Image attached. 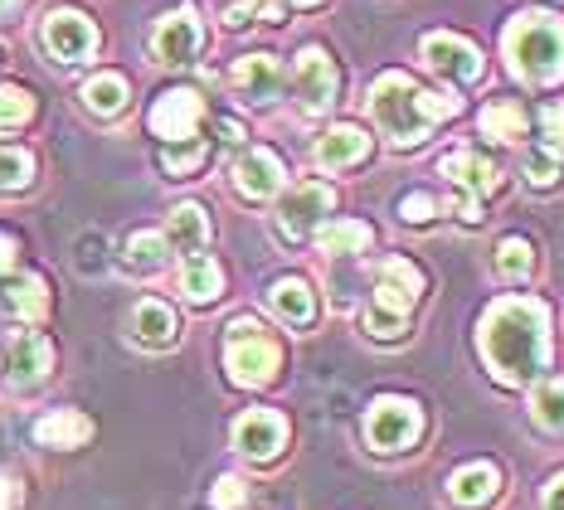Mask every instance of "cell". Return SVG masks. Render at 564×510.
I'll use <instances>...</instances> for the list:
<instances>
[{
  "instance_id": "obj_1",
  "label": "cell",
  "mask_w": 564,
  "mask_h": 510,
  "mask_svg": "<svg viewBox=\"0 0 564 510\" xmlns=\"http://www.w3.org/2000/svg\"><path fill=\"white\" fill-rule=\"evenodd\" d=\"M481 355L501 384H525L545 370L550 355V312L535 296H501L481 316Z\"/></svg>"
},
{
  "instance_id": "obj_2",
  "label": "cell",
  "mask_w": 564,
  "mask_h": 510,
  "mask_svg": "<svg viewBox=\"0 0 564 510\" xmlns=\"http://www.w3.org/2000/svg\"><path fill=\"white\" fill-rule=\"evenodd\" d=\"M457 108L463 102L453 93H423L409 74H384L370 88V112L394 147H419L423 132L433 122H443V117H457Z\"/></svg>"
},
{
  "instance_id": "obj_3",
  "label": "cell",
  "mask_w": 564,
  "mask_h": 510,
  "mask_svg": "<svg viewBox=\"0 0 564 510\" xmlns=\"http://www.w3.org/2000/svg\"><path fill=\"white\" fill-rule=\"evenodd\" d=\"M507 58L521 78L531 83H555L564 78V20L531 10V15H516L507 30Z\"/></svg>"
},
{
  "instance_id": "obj_4",
  "label": "cell",
  "mask_w": 564,
  "mask_h": 510,
  "mask_svg": "<svg viewBox=\"0 0 564 510\" xmlns=\"http://www.w3.org/2000/svg\"><path fill=\"white\" fill-rule=\"evenodd\" d=\"M423 292V272L404 258H380L375 263V302L366 312V330L375 340H399L409 322V306L419 302Z\"/></svg>"
},
{
  "instance_id": "obj_5",
  "label": "cell",
  "mask_w": 564,
  "mask_h": 510,
  "mask_svg": "<svg viewBox=\"0 0 564 510\" xmlns=\"http://www.w3.org/2000/svg\"><path fill=\"white\" fill-rule=\"evenodd\" d=\"M225 365H229L234 384L258 389V384H268V379L278 375L282 350H278V340L268 336L258 322L239 316V322H229V336H225Z\"/></svg>"
},
{
  "instance_id": "obj_6",
  "label": "cell",
  "mask_w": 564,
  "mask_h": 510,
  "mask_svg": "<svg viewBox=\"0 0 564 510\" xmlns=\"http://www.w3.org/2000/svg\"><path fill=\"white\" fill-rule=\"evenodd\" d=\"M423 433V409L414 399H399V394H384L370 403L366 413V437L375 453H404L414 447Z\"/></svg>"
},
{
  "instance_id": "obj_7",
  "label": "cell",
  "mask_w": 564,
  "mask_h": 510,
  "mask_svg": "<svg viewBox=\"0 0 564 510\" xmlns=\"http://www.w3.org/2000/svg\"><path fill=\"white\" fill-rule=\"evenodd\" d=\"M438 171L448 175V181H453L457 189H463V205H457V215H463V224H481V195L501 185L497 165L481 161L477 151H453V156L443 161Z\"/></svg>"
},
{
  "instance_id": "obj_8",
  "label": "cell",
  "mask_w": 564,
  "mask_h": 510,
  "mask_svg": "<svg viewBox=\"0 0 564 510\" xmlns=\"http://www.w3.org/2000/svg\"><path fill=\"white\" fill-rule=\"evenodd\" d=\"M44 44H50V54L58 64H84V58L98 50V30H93V20L78 15V10H54V15L44 20Z\"/></svg>"
},
{
  "instance_id": "obj_9",
  "label": "cell",
  "mask_w": 564,
  "mask_h": 510,
  "mask_svg": "<svg viewBox=\"0 0 564 510\" xmlns=\"http://www.w3.org/2000/svg\"><path fill=\"white\" fill-rule=\"evenodd\" d=\"M292 83H297V102L307 117L326 112L336 102V64L326 58V50H302L297 68H292Z\"/></svg>"
},
{
  "instance_id": "obj_10",
  "label": "cell",
  "mask_w": 564,
  "mask_h": 510,
  "mask_svg": "<svg viewBox=\"0 0 564 510\" xmlns=\"http://www.w3.org/2000/svg\"><path fill=\"white\" fill-rule=\"evenodd\" d=\"M199 117H205V102H199L195 88H171L156 98V108H151V132L161 141H191Z\"/></svg>"
},
{
  "instance_id": "obj_11",
  "label": "cell",
  "mask_w": 564,
  "mask_h": 510,
  "mask_svg": "<svg viewBox=\"0 0 564 510\" xmlns=\"http://www.w3.org/2000/svg\"><path fill=\"white\" fill-rule=\"evenodd\" d=\"M282 443H288V423H282V413H273V409H249L234 423V447L253 462L278 457Z\"/></svg>"
},
{
  "instance_id": "obj_12",
  "label": "cell",
  "mask_w": 564,
  "mask_h": 510,
  "mask_svg": "<svg viewBox=\"0 0 564 510\" xmlns=\"http://www.w3.org/2000/svg\"><path fill=\"white\" fill-rule=\"evenodd\" d=\"M336 205V195H332V185H322V181H307V185H297L288 199H282V215H278V229L288 234V239H307L312 234V224H322V215Z\"/></svg>"
},
{
  "instance_id": "obj_13",
  "label": "cell",
  "mask_w": 564,
  "mask_h": 510,
  "mask_svg": "<svg viewBox=\"0 0 564 510\" xmlns=\"http://www.w3.org/2000/svg\"><path fill=\"white\" fill-rule=\"evenodd\" d=\"M199 15L195 10H175V15L156 20V30H151V54L161 58V64H191L199 54Z\"/></svg>"
},
{
  "instance_id": "obj_14",
  "label": "cell",
  "mask_w": 564,
  "mask_h": 510,
  "mask_svg": "<svg viewBox=\"0 0 564 510\" xmlns=\"http://www.w3.org/2000/svg\"><path fill=\"white\" fill-rule=\"evenodd\" d=\"M6 370H10V384H20V389L40 384V379L54 370V346L40 330H15L6 346Z\"/></svg>"
},
{
  "instance_id": "obj_15",
  "label": "cell",
  "mask_w": 564,
  "mask_h": 510,
  "mask_svg": "<svg viewBox=\"0 0 564 510\" xmlns=\"http://www.w3.org/2000/svg\"><path fill=\"white\" fill-rule=\"evenodd\" d=\"M423 58H429V68H438V74H448L457 83L481 78V54L467 40H457V34H429L423 40Z\"/></svg>"
},
{
  "instance_id": "obj_16",
  "label": "cell",
  "mask_w": 564,
  "mask_h": 510,
  "mask_svg": "<svg viewBox=\"0 0 564 510\" xmlns=\"http://www.w3.org/2000/svg\"><path fill=\"white\" fill-rule=\"evenodd\" d=\"M234 88L249 102H273L282 88V64L273 54H243L239 64H234Z\"/></svg>"
},
{
  "instance_id": "obj_17",
  "label": "cell",
  "mask_w": 564,
  "mask_h": 510,
  "mask_svg": "<svg viewBox=\"0 0 564 510\" xmlns=\"http://www.w3.org/2000/svg\"><path fill=\"white\" fill-rule=\"evenodd\" d=\"M234 185L243 189L249 199H268L282 189V161L273 151H243L239 161H234Z\"/></svg>"
},
{
  "instance_id": "obj_18",
  "label": "cell",
  "mask_w": 564,
  "mask_h": 510,
  "mask_svg": "<svg viewBox=\"0 0 564 510\" xmlns=\"http://www.w3.org/2000/svg\"><path fill=\"white\" fill-rule=\"evenodd\" d=\"M501 491V471L491 467V462H473V467H463V471H453V481H448V496H453V506H463V510H477V506H487L491 496Z\"/></svg>"
},
{
  "instance_id": "obj_19",
  "label": "cell",
  "mask_w": 564,
  "mask_h": 510,
  "mask_svg": "<svg viewBox=\"0 0 564 510\" xmlns=\"http://www.w3.org/2000/svg\"><path fill=\"white\" fill-rule=\"evenodd\" d=\"M370 156V137L360 132V127H332L322 141H316V161L326 165V171H340V165H356Z\"/></svg>"
},
{
  "instance_id": "obj_20",
  "label": "cell",
  "mask_w": 564,
  "mask_h": 510,
  "mask_svg": "<svg viewBox=\"0 0 564 510\" xmlns=\"http://www.w3.org/2000/svg\"><path fill=\"white\" fill-rule=\"evenodd\" d=\"M34 437H40L44 447H84L93 437V419L78 409H54L50 419L34 423Z\"/></svg>"
},
{
  "instance_id": "obj_21",
  "label": "cell",
  "mask_w": 564,
  "mask_h": 510,
  "mask_svg": "<svg viewBox=\"0 0 564 510\" xmlns=\"http://www.w3.org/2000/svg\"><path fill=\"white\" fill-rule=\"evenodd\" d=\"M268 306H273V316H282L288 326H307L316 302H312V287L302 278H282L273 282V292H268Z\"/></svg>"
},
{
  "instance_id": "obj_22",
  "label": "cell",
  "mask_w": 564,
  "mask_h": 510,
  "mask_svg": "<svg viewBox=\"0 0 564 510\" xmlns=\"http://www.w3.org/2000/svg\"><path fill=\"white\" fill-rule=\"evenodd\" d=\"M181 292L191 296L195 306H209L219 292H225V272H219L215 258L191 253V258H185V272H181Z\"/></svg>"
},
{
  "instance_id": "obj_23",
  "label": "cell",
  "mask_w": 564,
  "mask_h": 510,
  "mask_svg": "<svg viewBox=\"0 0 564 510\" xmlns=\"http://www.w3.org/2000/svg\"><path fill=\"white\" fill-rule=\"evenodd\" d=\"M132 336L141 346H171L175 340V312L166 302H141L132 312Z\"/></svg>"
},
{
  "instance_id": "obj_24",
  "label": "cell",
  "mask_w": 564,
  "mask_h": 510,
  "mask_svg": "<svg viewBox=\"0 0 564 510\" xmlns=\"http://www.w3.org/2000/svg\"><path fill=\"white\" fill-rule=\"evenodd\" d=\"M209 243V219H205V209L199 205H181L171 215V248H181L185 258L199 253V248Z\"/></svg>"
},
{
  "instance_id": "obj_25",
  "label": "cell",
  "mask_w": 564,
  "mask_h": 510,
  "mask_svg": "<svg viewBox=\"0 0 564 510\" xmlns=\"http://www.w3.org/2000/svg\"><path fill=\"white\" fill-rule=\"evenodd\" d=\"M316 243H322V253H360V248H370V224H356V219L322 224Z\"/></svg>"
},
{
  "instance_id": "obj_26",
  "label": "cell",
  "mask_w": 564,
  "mask_h": 510,
  "mask_svg": "<svg viewBox=\"0 0 564 510\" xmlns=\"http://www.w3.org/2000/svg\"><path fill=\"white\" fill-rule=\"evenodd\" d=\"M6 306L15 316H25V322H40V316L50 312V287H44L40 278H15L6 287Z\"/></svg>"
},
{
  "instance_id": "obj_27",
  "label": "cell",
  "mask_w": 564,
  "mask_h": 510,
  "mask_svg": "<svg viewBox=\"0 0 564 510\" xmlns=\"http://www.w3.org/2000/svg\"><path fill=\"white\" fill-rule=\"evenodd\" d=\"M477 127L491 141H516L525 132V112H521V102H491V108H481Z\"/></svg>"
},
{
  "instance_id": "obj_28",
  "label": "cell",
  "mask_w": 564,
  "mask_h": 510,
  "mask_svg": "<svg viewBox=\"0 0 564 510\" xmlns=\"http://www.w3.org/2000/svg\"><path fill=\"white\" fill-rule=\"evenodd\" d=\"M531 413H535L540 428L564 433V379H545V384H535V394H531Z\"/></svg>"
},
{
  "instance_id": "obj_29",
  "label": "cell",
  "mask_w": 564,
  "mask_h": 510,
  "mask_svg": "<svg viewBox=\"0 0 564 510\" xmlns=\"http://www.w3.org/2000/svg\"><path fill=\"white\" fill-rule=\"evenodd\" d=\"M84 102H88L93 112H102V117L122 112V108H127V83L117 78V74H98V78H88V83H84Z\"/></svg>"
},
{
  "instance_id": "obj_30",
  "label": "cell",
  "mask_w": 564,
  "mask_h": 510,
  "mask_svg": "<svg viewBox=\"0 0 564 510\" xmlns=\"http://www.w3.org/2000/svg\"><path fill=\"white\" fill-rule=\"evenodd\" d=\"M166 263V239L161 234H137V239H127V268L132 272H156Z\"/></svg>"
},
{
  "instance_id": "obj_31",
  "label": "cell",
  "mask_w": 564,
  "mask_h": 510,
  "mask_svg": "<svg viewBox=\"0 0 564 510\" xmlns=\"http://www.w3.org/2000/svg\"><path fill=\"white\" fill-rule=\"evenodd\" d=\"M34 117V98L25 88H15V83H6L0 88V132H10V127H25Z\"/></svg>"
},
{
  "instance_id": "obj_32",
  "label": "cell",
  "mask_w": 564,
  "mask_h": 510,
  "mask_svg": "<svg viewBox=\"0 0 564 510\" xmlns=\"http://www.w3.org/2000/svg\"><path fill=\"white\" fill-rule=\"evenodd\" d=\"M30 175H34L30 151H20V147H0V189H25V185H30Z\"/></svg>"
},
{
  "instance_id": "obj_33",
  "label": "cell",
  "mask_w": 564,
  "mask_h": 510,
  "mask_svg": "<svg viewBox=\"0 0 564 510\" xmlns=\"http://www.w3.org/2000/svg\"><path fill=\"white\" fill-rule=\"evenodd\" d=\"M497 268H501V278H525L531 272V243L525 239H501V248H497Z\"/></svg>"
},
{
  "instance_id": "obj_34",
  "label": "cell",
  "mask_w": 564,
  "mask_h": 510,
  "mask_svg": "<svg viewBox=\"0 0 564 510\" xmlns=\"http://www.w3.org/2000/svg\"><path fill=\"white\" fill-rule=\"evenodd\" d=\"M205 156H209V151L199 147V141H185V147H181V141H171L166 156H161V165H166L171 175H191V171H199V165H205Z\"/></svg>"
},
{
  "instance_id": "obj_35",
  "label": "cell",
  "mask_w": 564,
  "mask_h": 510,
  "mask_svg": "<svg viewBox=\"0 0 564 510\" xmlns=\"http://www.w3.org/2000/svg\"><path fill=\"white\" fill-rule=\"evenodd\" d=\"M540 132H545V151L555 161H564V102H550L545 112H540Z\"/></svg>"
},
{
  "instance_id": "obj_36",
  "label": "cell",
  "mask_w": 564,
  "mask_h": 510,
  "mask_svg": "<svg viewBox=\"0 0 564 510\" xmlns=\"http://www.w3.org/2000/svg\"><path fill=\"white\" fill-rule=\"evenodd\" d=\"M525 175H531V185L545 189V185H555V181H560V161L550 156L545 147H540V151H531V156H525Z\"/></svg>"
},
{
  "instance_id": "obj_37",
  "label": "cell",
  "mask_w": 564,
  "mask_h": 510,
  "mask_svg": "<svg viewBox=\"0 0 564 510\" xmlns=\"http://www.w3.org/2000/svg\"><path fill=\"white\" fill-rule=\"evenodd\" d=\"M243 501H249V486H243L239 477H219L215 491H209V506H219V510H234Z\"/></svg>"
},
{
  "instance_id": "obj_38",
  "label": "cell",
  "mask_w": 564,
  "mask_h": 510,
  "mask_svg": "<svg viewBox=\"0 0 564 510\" xmlns=\"http://www.w3.org/2000/svg\"><path fill=\"white\" fill-rule=\"evenodd\" d=\"M433 209H438V205H433V195H409L404 205H399V219H404V224H429Z\"/></svg>"
},
{
  "instance_id": "obj_39",
  "label": "cell",
  "mask_w": 564,
  "mask_h": 510,
  "mask_svg": "<svg viewBox=\"0 0 564 510\" xmlns=\"http://www.w3.org/2000/svg\"><path fill=\"white\" fill-rule=\"evenodd\" d=\"M20 506V481L10 471H0V510H15Z\"/></svg>"
},
{
  "instance_id": "obj_40",
  "label": "cell",
  "mask_w": 564,
  "mask_h": 510,
  "mask_svg": "<svg viewBox=\"0 0 564 510\" xmlns=\"http://www.w3.org/2000/svg\"><path fill=\"white\" fill-rule=\"evenodd\" d=\"M84 268L88 272L102 268V239H84Z\"/></svg>"
},
{
  "instance_id": "obj_41",
  "label": "cell",
  "mask_w": 564,
  "mask_h": 510,
  "mask_svg": "<svg viewBox=\"0 0 564 510\" xmlns=\"http://www.w3.org/2000/svg\"><path fill=\"white\" fill-rule=\"evenodd\" d=\"M545 510H564V471L545 486Z\"/></svg>"
},
{
  "instance_id": "obj_42",
  "label": "cell",
  "mask_w": 564,
  "mask_h": 510,
  "mask_svg": "<svg viewBox=\"0 0 564 510\" xmlns=\"http://www.w3.org/2000/svg\"><path fill=\"white\" fill-rule=\"evenodd\" d=\"M10 268H15V239L0 234V272H10Z\"/></svg>"
},
{
  "instance_id": "obj_43",
  "label": "cell",
  "mask_w": 564,
  "mask_h": 510,
  "mask_svg": "<svg viewBox=\"0 0 564 510\" xmlns=\"http://www.w3.org/2000/svg\"><path fill=\"white\" fill-rule=\"evenodd\" d=\"M219 137H225V141H243V127L234 122V117H225V122H219Z\"/></svg>"
},
{
  "instance_id": "obj_44",
  "label": "cell",
  "mask_w": 564,
  "mask_h": 510,
  "mask_svg": "<svg viewBox=\"0 0 564 510\" xmlns=\"http://www.w3.org/2000/svg\"><path fill=\"white\" fill-rule=\"evenodd\" d=\"M10 10H15V0H0V15H10Z\"/></svg>"
},
{
  "instance_id": "obj_45",
  "label": "cell",
  "mask_w": 564,
  "mask_h": 510,
  "mask_svg": "<svg viewBox=\"0 0 564 510\" xmlns=\"http://www.w3.org/2000/svg\"><path fill=\"white\" fill-rule=\"evenodd\" d=\"M292 6H316V0H292Z\"/></svg>"
}]
</instances>
